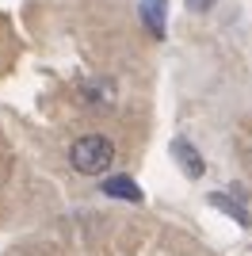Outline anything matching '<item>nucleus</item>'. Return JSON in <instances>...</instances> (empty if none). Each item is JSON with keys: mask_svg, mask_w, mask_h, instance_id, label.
Segmentation results:
<instances>
[{"mask_svg": "<svg viewBox=\"0 0 252 256\" xmlns=\"http://www.w3.org/2000/svg\"><path fill=\"white\" fill-rule=\"evenodd\" d=\"M69 164L80 176H104L115 164V142L104 138V134H84L69 146Z\"/></svg>", "mask_w": 252, "mask_h": 256, "instance_id": "f257e3e1", "label": "nucleus"}, {"mask_svg": "<svg viewBox=\"0 0 252 256\" xmlns=\"http://www.w3.org/2000/svg\"><path fill=\"white\" fill-rule=\"evenodd\" d=\"M172 153H176V160L184 164V172H188L191 180H199L202 172H206V164H202V157L195 153V146H191L188 138H176L172 142Z\"/></svg>", "mask_w": 252, "mask_h": 256, "instance_id": "f03ea898", "label": "nucleus"}, {"mask_svg": "<svg viewBox=\"0 0 252 256\" xmlns=\"http://www.w3.org/2000/svg\"><path fill=\"white\" fill-rule=\"evenodd\" d=\"M104 195L126 199V203H142V188H138L130 176H111V180H104Z\"/></svg>", "mask_w": 252, "mask_h": 256, "instance_id": "7ed1b4c3", "label": "nucleus"}, {"mask_svg": "<svg viewBox=\"0 0 252 256\" xmlns=\"http://www.w3.org/2000/svg\"><path fill=\"white\" fill-rule=\"evenodd\" d=\"M210 206H218V210H226L230 218H237L241 226H252V214L244 210L241 203H233V199H226V192H214V195H210Z\"/></svg>", "mask_w": 252, "mask_h": 256, "instance_id": "20e7f679", "label": "nucleus"}, {"mask_svg": "<svg viewBox=\"0 0 252 256\" xmlns=\"http://www.w3.org/2000/svg\"><path fill=\"white\" fill-rule=\"evenodd\" d=\"M142 16H146V27L153 34H164V0H146V4H142Z\"/></svg>", "mask_w": 252, "mask_h": 256, "instance_id": "39448f33", "label": "nucleus"}]
</instances>
